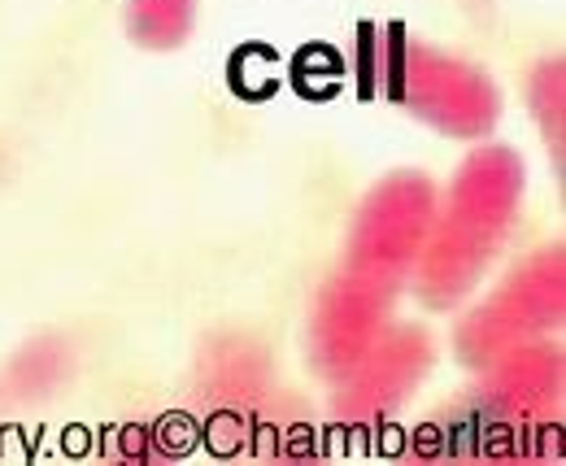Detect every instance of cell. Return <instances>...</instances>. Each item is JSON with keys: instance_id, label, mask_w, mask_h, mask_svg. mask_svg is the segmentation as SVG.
I'll list each match as a JSON object with an SVG mask.
<instances>
[{"instance_id": "cell-4", "label": "cell", "mask_w": 566, "mask_h": 466, "mask_svg": "<svg viewBox=\"0 0 566 466\" xmlns=\"http://www.w3.org/2000/svg\"><path fill=\"white\" fill-rule=\"evenodd\" d=\"M566 249L549 245L527 267H514L489 301H480L453 332V349L467 366H489L496 353L563 328Z\"/></svg>"}, {"instance_id": "cell-5", "label": "cell", "mask_w": 566, "mask_h": 466, "mask_svg": "<svg viewBox=\"0 0 566 466\" xmlns=\"http://www.w3.org/2000/svg\"><path fill=\"white\" fill-rule=\"evenodd\" d=\"M431 371V340L419 328H384L370 349L336 380V418L340 423H375L392 414L410 389Z\"/></svg>"}, {"instance_id": "cell-2", "label": "cell", "mask_w": 566, "mask_h": 466, "mask_svg": "<svg viewBox=\"0 0 566 466\" xmlns=\"http://www.w3.org/2000/svg\"><path fill=\"white\" fill-rule=\"evenodd\" d=\"M523 157L505 144H480L436 200L423 249L415 262V292L427 310H453L475 292L484 270L505 249L523 205Z\"/></svg>"}, {"instance_id": "cell-1", "label": "cell", "mask_w": 566, "mask_h": 466, "mask_svg": "<svg viewBox=\"0 0 566 466\" xmlns=\"http://www.w3.org/2000/svg\"><path fill=\"white\" fill-rule=\"evenodd\" d=\"M431 209L436 188L423 170L379 179L357 205L345 262L323 283L310 314V366L323 380L336 384L388 328V314L415 275Z\"/></svg>"}, {"instance_id": "cell-8", "label": "cell", "mask_w": 566, "mask_h": 466, "mask_svg": "<svg viewBox=\"0 0 566 466\" xmlns=\"http://www.w3.org/2000/svg\"><path fill=\"white\" fill-rule=\"evenodd\" d=\"M566 66H563V53L558 58H545L541 66L532 70V79H527V105H532V114H536V127L545 135V148H549V157H554V166L563 170V105H566Z\"/></svg>"}, {"instance_id": "cell-7", "label": "cell", "mask_w": 566, "mask_h": 466, "mask_svg": "<svg viewBox=\"0 0 566 466\" xmlns=\"http://www.w3.org/2000/svg\"><path fill=\"white\" fill-rule=\"evenodd\" d=\"M71 371V353L62 340H35L31 349H22L9 371L0 375V384L9 389L4 401H27V397H44L49 389H57Z\"/></svg>"}, {"instance_id": "cell-6", "label": "cell", "mask_w": 566, "mask_h": 466, "mask_svg": "<svg viewBox=\"0 0 566 466\" xmlns=\"http://www.w3.org/2000/svg\"><path fill=\"white\" fill-rule=\"evenodd\" d=\"M484 371L489 375L475 389V405L493 414L496 432H505V423L518 418L536 427H554L549 414L563 410V349L527 340L496 353Z\"/></svg>"}, {"instance_id": "cell-3", "label": "cell", "mask_w": 566, "mask_h": 466, "mask_svg": "<svg viewBox=\"0 0 566 466\" xmlns=\"http://www.w3.org/2000/svg\"><path fill=\"white\" fill-rule=\"evenodd\" d=\"M375 79L388 101L406 105L427 127L458 139H484L501 118V92L489 70L449 58L423 40H410L401 22H388L379 35Z\"/></svg>"}]
</instances>
